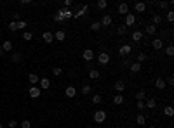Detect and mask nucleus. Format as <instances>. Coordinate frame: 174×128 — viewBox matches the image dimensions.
<instances>
[{
  "instance_id": "nucleus-12",
  "label": "nucleus",
  "mask_w": 174,
  "mask_h": 128,
  "mask_svg": "<svg viewBox=\"0 0 174 128\" xmlns=\"http://www.w3.org/2000/svg\"><path fill=\"white\" fill-rule=\"evenodd\" d=\"M42 38H43V42H46V44H52V42H54V35H52L51 31H46V33L42 35Z\"/></svg>"
},
{
  "instance_id": "nucleus-52",
  "label": "nucleus",
  "mask_w": 174,
  "mask_h": 128,
  "mask_svg": "<svg viewBox=\"0 0 174 128\" xmlns=\"http://www.w3.org/2000/svg\"><path fill=\"white\" fill-rule=\"evenodd\" d=\"M172 81H174V80H172V76H169V78H167V83H169V85H172ZM167 83H165V85H167Z\"/></svg>"
},
{
  "instance_id": "nucleus-10",
  "label": "nucleus",
  "mask_w": 174,
  "mask_h": 128,
  "mask_svg": "<svg viewBox=\"0 0 174 128\" xmlns=\"http://www.w3.org/2000/svg\"><path fill=\"white\" fill-rule=\"evenodd\" d=\"M136 24V16L134 14H127L125 16V26L129 28V26H134Z\"/></svg>"
},
{
  "instance_id": "nucleus-45",
  "label": "nucleus",
  "mask_w": 174,
  "mask_h": 128,
  "mask_svg": "<svg viewBox=\"0 0 174 128\" xmlns=\"http://www.w3.org/2000/svg\"><path fill=\"white\" fill-rule=\"evenodd\" d=\"M52 75H54V76H61V75H63V69H61V68H54V69H52Z\"/></svg>"
},
{
  "instance_id": "nucleus-37",
  "label": "nucleus",
  "mask_w": 174,
  "mask_h": 128,
  "mask_svg": "<svg viewBox=\"0 0 174 128\" xmlns=\"http://www.w3.org/2000/svg\"><path fill=\"white\" fill-rule=\"evenodd\" d=\"M91 30H92V31H99V30H101V24H99V21H94V23L91 24Z\"/></svg>"
},
{
  "instance_id": "nucleus-13",
  "label": "nucleus",
  "mask_w": 174,
  "mask_h": 128,
  "mask_svg": "<svg viewBox=\"0 0 174 128\" xmlns=\"http://www.w3.org/2000/svg\"><path fill=\"white\" fill-rule=\"evenodd\" d=\"M145 108H148V109H155V108H157V100H155L153 97H150V99L145 102Z\"/></svg>"
},
{
  "instance_id": "nucleus-44",
  "label": "nucleus",
  "mask_w": 174,
  "mask_h": 128,
  "mask_svg": "<svg viewBox=\"0 0 174 128\" xmlns=\"http://www.w3.org/2000/svg\"><path fill=\"white\" fill-rule=\"evenodd\" d=\"M25 28H26V21H21L19 19L17 21V30H25Z\"/></svg>"
},
{
  "instance_id": "nucleus-40",
  "label": "nucleus",
  "mask_w": 174,
  "mask_h": 128,
  "mask_svg": "<svg viewBox=\"0 0 174 128\" xmlns=\"http://www.w3.org/2000/svg\"><path fill=\"white\" fill-rule=\"evenodd\" d=\"M11 59H12V62H19V61H21V54H19V52H14Z\"/></svg>"
},
{
  "instance_id": "nucleus-39",
  "label": "nucleus",
  "mask_w": 174,
  "mask_h": 128,
  "mask_svg": "<svg viewBox=\"0 0 174 128\" xmlns=\"http://www.w3.org/2000/svg\"><path fill=\"white\" fill-rule=\"evenodd\" d=\"M172 5V2H159V7L160 9H169Z\"/></svg>"
},
{
  "instance_id": "nucleus-36",
  "label": "nucleus",
  "mask_w": 174,
  "mask_h": 128,
  "mask_svg": "<svg viewBox=\"0 0 174 128\" xmlns=\"http://www.w3.org/2000/svg\"><path fill=\"white\" fill-rule=\"evenodd\" d=\"M101 102H103V97H101V95H98V94H96V95H92V104H96V106H98V104H101Z\"/></svg>"
},
{
  "instance_id": "nucleus-49",
  "label": "nucleus",
  "mask_w": 174,
  "mask_h": 128,
  "mask_svg": "<svg viewBox=\"0 0 174 128\" xmlns=\"http://www.w3.org/2000/svg\"><path fill=\"white\" fill-rule=\"evenodd\" d=\"M52 19L56 21V23H63V19H61V17H59L58 14H54V16H52Z\"/></svg>"
},
{
  "instance_id": "nucleus-5",
  "label": "nucleus",
  "mask_w": 174,
  "mask_h": 128,
  "mask_svg": "<svg viewBox=\"0 0 174 128\" xmlns=\"http://www.w3.org/2000/svg\"><path fill=\"white\" fill-rule=\"evenodd\" d=\"M98 62L101 64V66H106V64L110 62V54H108V52H101V54H98Z\"/></svg>"
},
{
  "instance_id": "nucleus-41",
  "label": "nucleus",
  "mask_w": 174,
  "mask_h": 128,
  "mask_svg": "<svg viewBox=\"0 0 174 128\" xmlns=\"http://www.w3.org/2000/svg\"><path fill=\"white\" fill-rule=\"evenodd\" d=\"M9 30L11 31H17V23H16V21H11V23H9Z\"/></svg>"
},
{
  "instance_id": "nucleus-19",
  "label": "nucleus",
  "mask_w": 174,
  "mask_h": 128,
  "mask_svg": "<svg viewBox=\"0 0 174 128\" xmlns=\"http://www.w3.org/2000/svg\"><path fill=\"white\" fill-rule=\"evenodd\" d=\"M155 87H157L159 90H164V88H165V80H164V78H157V80H155Z\"/></svg>"
},
{
  "instance_id": "nucleus-33",
  "label": "nucleus",
  "mask_w": 174,
  "mask_h": 128,
  "mask_svg": "<svg viewBox=\"0 0 174 128\" xmlns=\"http://www.w3.org/2000/svg\"><path fill=\"white\" fill-rule=\"evenodd\" d=\"M145 99H146V92L145 90H139L136 94V100H145Z\"/></svg>"
},
{
  "instance_id": "nucleus-46",
  "label": "nucleus",
  "mask_w": 174,
  "mask_h": 128,
  "mask_svg": "<svg viewBox=\"0 0 174 128\" xmlns=\"http://www.w3.org/2000/svg\"><path fill=\"white\" fill-rule=\"evenodd\" d=\"M136 108H138V111H143V109H145V100H138Z\"/></svg>"
},
{
  "instance_id": "nucleus-4",
  "label": "nucleus",
  "mask_w": 174,
  "mask_h": 128,
  "mask_svg": "<svg viewBox=\"0 0 174 128\" xmlns=\"http://www.w3.org/2000/svg\"><path fill=\"white\" fill-rule=\"evenodd\" d=\"M112 23H113V19H112V16H110V14H104V16L101 17V21H99L101 28H108V26H112Z\"/></svg>"
},
{
  "instance_id": "nucleus-11",
  "label": "nucleus",
  "mask_w": 174,
  "mask_h": 128,
  "mask_svg": "<svg viewBox=\"0 0 174 128\" xmlns=\"http://www.w3.org/2000/svg\"><path fill=\"white\" fill-rule=\"evenodd\" d=\"M38 83H40V90H42V88H43V90L51 88V80H49V78H40Z\"/></svg>"
},
{
  "instance_id": "nucleus-22",
  "label": "nucleus",
  "mask_w": 174,
  "mask_h": 128,
  "mask_svg": "<svg viewBox=\"0 0 174 128\" xmlns=\"http://www.w3.org/2000/svg\"><path fill=\"white\" fill-rule=\"evenodd\" d=\"M129 68H130V71H133V73H139L141 71V64L139 62H133Z\"/></svg>"
},
{
  "instance_id": "nucleus-28",
  "label": "nucleus",
  "mask_w": 174,
  "mask_h": 128,
  "mask_svg": "<svg viewBox=\"0 0 174 128\" xmlns=\"http://www.w3.org/2000/svg\"><path fill=\"white\" fill-rule=\"evenodd\" d=\"M164 114H165V116H169V118L174 114V109H172V106H165V108H164Z\"/></svg>"
},
{
  "instance_id": "nucleus-25",
  "label": "nucleus",
  "mask_w": 174,
  "mask_h": 128,
  "mask_svg": "<svg viewBox=\"0 0 174 128\" xmlns=\"http://www.w3.org/2000/svg\"><path fill=\"white\" fill-rule=\"evenodd\" d=\"M99 76H101V75H99L98 69H91V71H89V78H91V80H98Z\"/></svg>"
},
{
  "instance_id": "nucleus-18",
  "label": "nucleus",
  "mask_w": 174,
  "mask_h": 128,
  "mask_svg": "<svg viewBox=\"0 0 174 128\" xmlns=\"http://www.w3.org/2000/svg\"><path fill=\"white\" fill-rule=\"evenodd\" d=\"M130 36H133L134 42H141V40H143V31L136 30V31H133V35H130Z\"/></svg>"
},
{
  "instance_id": "nucleus-43",
  "label": "nucleus",
  "mask_w": 174,
  "mask_h": 128,
  "mask_svg": "<svg viewBox=\"0 0 174 128\" xmlns=\"http://www.w3.org/2000/svg\"><path fill=\"white\" fill-rule=\"evenodd\" d=\"M167 21H169V23H172V21H174V11H167Z\"/></svg>"
},
{
  "instance_id": "nucleus-31",
  "label": "nucleus",
  "mask_w": 174,
  "mask_h": 128,
  "mask_svg": "<svg viewBox=\"0 0 174 128\" xmlns=\"http://www.w3.org/2000/svg\"><path fill=\"white\" fill-rule=\"evenodd\" d=\"M28 81L35 85V83H38V76H37L35 73H30V75H28Z\"/></svg>"
},
{
  "instance_id": "nucleus-48",
  "label": "nucleus",
  "mask_w": 174,
  "mask_h": 128,
  "mask_svg": "<svg viewBox=\"0 0 174 128\" xmlns=\"http://www.w3.org/2000/svg\"><path fill=\"white\" fill-rule=\"evenodd\" d=\"M72 4H73L72 0H64V9H70V7H72Z\"/></svg>"
},
{
  "instance_id": "nucleus-34",
  "label": "nucleus",
  "mask_w": 174,
  "mask_h": 128,
  "mask_svg": "<svg viewBox=\"0 0 174 128\" xmlns=\"http://www.w3.org/2000/svg\"><path fill=\"white\" fill-rule=\"evenodd\" d=\"M96 7L103 11V9H106V7H108V2H106V0H99V2L96 4Z\"/></svg>"
},
{
  "instance_id": "nucleus-17",
  "label": "nucleus",
  "mask_w": 174,
  "mask_h": 128,
  "mask_svg": "<svg viewBox=\"0 0 174 128\" xmlns=\"http://www.w3.org/2000/svg\"><path fill=\"white\" fill-rule=\"evenodd\" d=\"M64 38H66V33H64L63 30H59V31H56V33H54V40H58V42H63Z\"/></svg>"
},
{
  "instance_id": "nucleus-54",
  "label": "nucleus",
  "mask_w": 174,
  "mask_h": 128,
  "mask_svg": "<svg viewBox=\"0 0 174 128\" xmlns=\"http://www.w3.org/2000/svg\"><path fill=\"white\" fill-rule=\"evenodd\" d=\"M0 128H4V125H2V123H0Z\"/></svg>"
},
{
  "instance_id": "nucleus-53",
  "label": "nucleus",
  "mask_w": 174,
  "mask_h": 128,
  "mask_svg": "<svg viewBox=\"0 0 174 128\" xmlns=\"http://www.w3.org/2000/svg\"><path fill=\"white\" fill-rule=\"evenodd\" d=\"M0 55H4V50H2V47H0Z\"/></svg>"
},
{
  "instance_id": "nucleus-23",
  "label": "nucleus",
  "mask_w": 174,
  "mask_h": 128,
  "mask_svg": "<svg viewBox=\"0 0 174 128\" xmlns=\"http://www.w3.org/2000/svg\"><path fill=\"white\" fill-rule=\"evenodd\" d=\"M151 21H153V26H157V24H160L162 21H164V17H162L160 14H155L153 17H151Z\"/></svg>"
},
{
  "instance_id": "nucleus-2",
  "label": "nucleus",
  "mask_w": 174,
  "mask_h": 128,
  "mask_svg": "<svg viewBox=\"0 0 174 128\" xmlns=\"http://www.w3.org/2000/svg\"><path fill=\"white\" fill-rule=\"evenodd\" d=\"M56 14H58L63 21H66V19H72V17H73V12H72L70 9H64V7H63V9H59Z\"/></svg>"
},
{
  "instance_id": "nucleus-51",
  "label": "nucleus",
  "mask_w": 174,
  "mask_h": 128,
  "mask_svg": "<svg viewBox=\"0 0 174 128\" xmlns=\"http://www.w3.org/2000/svg\"><path fill=\"white\" fill-rule=\"evenodd\" d=\"M130 64H133V61H130V59H129V57H127V59H125V61H124V66H130Z\"/></svg>"
},
{
  "instance_id": "nucleus-6",
  "label": "nucleus",
  "mask_w": 174,
  "mask_h": 128,
  "mask_svg": "<svg viewBox=\"0 0 174 128\" xmlns=\"http://www.w3.org/2000/svg\"><path fill=\"white\" fill-rule=\"evenodd\" d=\"M82 57H84L85 62H91V61L94 59V50H92V49H85V50L82 52Z\"/></svg>"
},
{
  "instance_id": "nucleus-20",
  "label": "nucleus",
  "mask_w": 174,
  "mask_h": 128,
  "mask_svg": "<svg viewBox=\"0 0 174 128\" xmlns=\"http://www.w3.org/2000/svg\"><path fill=\"white\" fill-rule=\"evenodd\" d=\"M124 100H125V99H124V95H122V94H117V95L113 97V104H115V106H122V104H124Z\"/></svg>"
},
{
  "instance_id": "nucleus-21",
  "label": "nucleus",
  "mask_w": 174,
  "mask_h": 128,
  "mask_svg": "<svg viewBox=\"0 0 174 128\" xmlns=\"http://www.w3.org/2000/svg\"><path fill=\"white\" fill-rule=\"evenodd\" d=\"M115 90H117L118 94H122V92L125 90V83H124V81H117V83H115Z\"/></svg>"
},
{
  "instance_id": "nucleus-26",
  "label": "nucleus",
  "mask_w": 174,
  "mask_h": 128,
  "mask_svg": "<svg viewBox=\"0 0 174 128\" xmlns=\"http://www.w3.org/2000/svg\"><path fill=\"white\" fill-rule=\"evenodd\" d=\"M145 123H146V118H145L143 114H138V116H136V125H139V126H143Z\"/></svg>"
},
{
  "instance_id": "nucleus-29",
  "label": "nucleus",
  "mask_w": 174,
  "mask_h": 128,
  "mask_svg": "<svg viewBox=\"0 0 174 128\" xmlns=\"http://www.w3.org/2000/svg\"><path fill=\"white\" fill-rule=\"evenodd\" d=\"M127 31H129V30H127L125 24H120V26L117 28V33H118V35H127Z\"/></svg>"
},
{
  "instance_id": "nucleus-3",
  "label": "nucleus",
  "mask_w": 174,
  "mask_h": 128,
  "mask_svg": "<svg viewBox=\"0 0 174 128\" xmlns=\"http://www.w3.org/2000/svg\"><path fill=\"white\" fill-rule=\"evenodd\" d=\"M40 94H42V90H40V87H37V85H31V87L28 88V95L31 99H38Z\"/></svg>"
},
{
  "instance_id": "nucleus-1",
  "label": "nucleus",
  "mask_w": 174,
  "mask_h": 128,
  "mask_svg": "<svg viewBox=\"0 0 174 128\" xmlns=\"http://www.w3.org/2000/svg\"><path fill=\"white\" fill-rule=\"evenodd\" d=\"M92 118H94V121H96V123H99V125H101V123H104V121H106V118H108V113L99 109V111H94Z\"/></svg>"
},
{
  "instance_id": "nucleus-38",
  "label": "nucleus",
  "mask_w": 174,
  "mask_h": 128,
  "mask_svg": "<svg viewBox=\"0 0 174 128\" xmlns=\"http://www.w3.org/2000/svg\"><path fill=\"white\" fill-rule=\"evenodd\" d=\"M165 55H169V57L174 55V47H172V45H167V47H165Z\"/></svg>"
},
{
  "instance_id": "nucleus-35",
  "label": "nucleus",
  "mask_w": 174,
  "mask_h": 128,
  "mask_svg": "<svg viewBox=\"0 0 174 128\" xmlns=\"http://www.w3.org/2000/svg\"><path fill=\"white\" fill-rule=\"evenodd\" d=\"M31 38H33V33H31V31H23V40L30 42Z\"/></svg>"
},
{
  "instance_id": "nucleus-8",
  "label": "nucleus",
  "mask_w": 174,
  "mask_h": 128,
  "mask_svg": "<svg viewBox=\"0 0 174 128\" xmlns=\"http://www.w3.org/2000/svg\"><path fill=\"white\" fill-rule=\"evenodd\" d=\"M64 95H66L68 99L75 97V95H77V88L73 87V85H70V87H66V88H64Z\"/></svg>"
},
{
  "instance_id": "nucleus-27",
  "label": "nucleus",
  "mask_w": 174,
  "mask_h": 128,
  "mask_svg": "<svg viewBox=\"0 0 174 128\" xmlns=\"http://www.w3.org/2000/svg\"><path fill=\"white\" fill-rule=\"evenodd\" d=\"M2 50H4V52H11V50H12V42H4Z\"/></svg>"
},
{
  "instance_id": "nucleus-14",
  "label": "nucleus",
  "mask_w": 174,
  "mask_h": 128,
  "mask_svg": "<svg viewBox=\"0 0 174 128\" xmlns=\"http://www.w3.org/2000/svg\"><path fill=\"white\" fill-rule=\"evenodd\" d=\"M145 33H146V35H150V36H153V35L157 33V26H153V24H148V26L145 28Z\"/></svg>"
},
{
  "instance_id": "nucleus-32",
  "label": "nucleus",
  "mask_w": 174,
  "mask_h": 128,
  "mask_svg": "<svg viewBox=\"0 0 174 128\" xmlns=\"http://www.w3.org/2000/svg\"><path fill=\"white\" fill-rule=\"evenodd\" d=\"M91 92H92V88H91V85H89V83H87V85H84V87H82V94H84V95H89Z\"/></svg>"
},
{
  "instance_id": "nucleus-42",
  "label": "nucleus",
  "mask_w": 174,
  "mask_h": 128,
  "mask_svg": "<svg viewBox=\"0 0 174 128\" xmlns=\"http://www.w3.org/2000/svg\"><path fill=\"white\" fill-rule=\"evenodd\" d=\"M21 128H31V121H30V119H23V123H21Z\"/></svg>"
},
{
  "instance_id": "nucleus-16",
  "label": "nucleus",
  "mask_w": 174,
  "mask_h": 128,
  "mask_svg": "<svg viewBox=\"0 0 174 128\" xmlns=\"http://www.w3.org/2000/svg\"><path fill=\"white\" fill-rule=\"evenodd\" d=\"M117 11H118V14H120V16H122V14H124V16H127V14H129V5H127V4H120Z\"/></svg>"
},
{
  "instance_id": "nucleus-15",
  "label": "nucleus",
  "mask_w": 174,
  "mask_h": 128,
  "mask_svg": "<svg viewBox=\"0 0 174 128\" xmlns=\"http://www.w3.org/2000/svg\"><path fill=\"white\" fill-rule=\"evenodd\" d=\"M134 11L136 12H145L146 11V4L145 2H136L134 4Z\"/></svg>"
},
{
  "instance_id": "nucleus-9",
  "label": "nucleus",
  "mask_w": 174,
  "mask_h": 128,
  "mask_svg": "<svg viewBox=\"0 0 174 128\" xmlns=\"http://www.w3.org/2000/svg\"><path fill=\"white\" fill-rule=\"evenodd\" d=\"M151 47H153L155 50H160L164 47V40L162 38H153V40H151Z\"/></svg>"
},
{
  "instance_id": "nucleus-47",
  "label": "nucleus",
  "mask_w": 174,
  "mask_h": 128,
  "mask_svg": "<svg viewBox=\"0 0 174 128\" xmlns=\"http://www.w3.org/2000/svg\"><path fill=\"white\" fill-rule=\"evenodd\" d=\"M7 126H9V128H16V126H17V121H14V119H11V121L7 123Z\"/></svg>"
},
{
  "instance_id": "nucleus-7",
  "label": "nucleus",
  "mask_w": 174,
  "mask_h": 128,
  "mask_svg": "<svg viewBox=\"0 0 174 128\" xmlns=\"http://www.w3.org/2000/svg\"><path fill=\"white\" fill-rule=\"evenodd\" d=\"M118 52H120V55H124V57H129V54L133 52V47L125 44V45H122V47L118 49Z\"/></svg>"
},
{
  "instance_id": "nucleus-24",
  "label": "nucleus",
  "mask_w": 174,
  "mask_h": 128,
  "mask_svg": "<svg viewBox=\"0 0 174 128\" xmlns=\"http://www.w3.org/2000/svg\"><path fill=\"white\" fill-rule=\"evenodd\" d=\"M84 16H85V12L78 7V11H75V12H73V17H72V19H80V17H84Z\"/></svg>"
},
{
  "instance_id": "nucleus-50",
  "label": "nucleus",
  "mask_w": 174,
  "mask_h": 128,
  "mask_svg": "<svg viewBox=\"0 0 174 128\" xmlns=\"http://www.w3.org/2000/svg\"><path fill=\"white\" fill-rule=\"evenodd\" d=\"M89 7H91V5H89V4H84V5H82V7H80V9H82V11H84V12H87V11H89Z\"/></svg>"
},
{
  "instance_id": "nucleus-30",
  "label": "nucleus",
  "mask_w": 174,
  "mask_h": 128,
  "mask_svg": "<svg viewBox=\"0 0 174 128\" xmlns=\"http://www.w3.org/2000/svg\"><path fill=\"white\" fill-rule=\"evenodd\" d=\"M145 61H146V54H145V52H139V54L136 55V62L141 64V62H145Z\"/></svg>"
}]
</instances>
